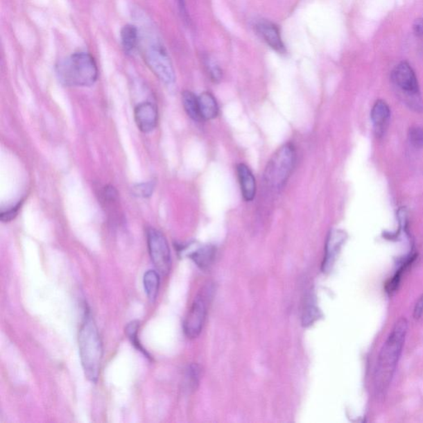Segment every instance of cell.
Returning <instances> with one entry per match:
<instances>
[{
  "label": "cell",
  "instance_id": "20",
  "mask_svg": "<svg viewBox=\"0 0 423 423\" xmlns=\"http://www.w3.org/2000/svg\"><path fill=\"white\" fill-rule=\"evenodd\" d=\"M140 323L138 321H133L128 323L126 327V332L128 338L130 339L133 346H135L138 351H140L146 357L150 358L149 354L144 347L141 346L139 340H138L137 334L138 329H139Z\"/></svg>",
  "mask_w": 423,
  "mask_h": 423
},
{
  "label": "cell",
  "instance_id": "3",
  "mask_svg": "<svg viewBox=\"0 0 423 423\" xmlns=\"http://www.w3.org/2000/svg\"><path fill=\"white\" fill-rule=\"evenodd\" d=\"M60 82L67 86L85 87L96 83L98 70L92 55L78 53L60 62L57 67Z\"/></svg>",
  "mask_w": 423,
  "mask_h": 423
},
{
  "label": "cell",
  "instance_id": "25",
  "mask_svg": "<svg viewBox=\"0 0 423 423\" xmlns=\"http://www.w3.org/2000/svg\"><path fill=\"white\" fill-rule=\"evenodd\" d=\"M20 208V205H16L14 208H11L6 212H3L1 214V220L3 223H8L11 221V220L14 219L17 214H18V211Z\"/></svg>",
  "mask_w": 423,
  "mask_h": 423
},
{
  "label": "cell",
  "instance_id": "18",
  "mask_svg": "<svg viewBox=\"0 0 423 423\" xmlns=\"http://www.w3.org/2000/svg\"><path fill=\"white\" fill-rule=\"evenodd\" d=\"M138 39H139V35H138L135 26H124L121 31V41H122V45L126 53H130L135 51L137 46Z\"/></svg>",
  "mask_w": 423,
  "mask_h": 423
},
{
  "label": "cell",
  "instance_id": "11",
  "mask_svg": "<svg viewBox=\"0 0 423 423\" xmlns=\"http://www.w3.org/2000/svg\"><path fill=\"white\" fill-rule=\"evenodd\" d=\"M346 234L345 232L340 230H332L327 236L325 257L323 260L322 270L323 272L329 271L334 265L335 259L342 248L345 240H346Z\"/></svg>",
  "mask_w": 423,
  "mask_h": 423
},
{
  "label": "cell",
  "instance_id": "10",
  "mask_svg": "<svg viewBox=\"0 0 423 423\" xmlns=\"http://www.w3.org/2000/svg\"><path fill=\"white\" fill-rule=\"evenodd\" d=\"M256 28L259 35L266 42L267 45L279 53H284L286 47H284L277 26L270 21L261 20L258 21Z\"/></svg>",
  "mask_w": 423,
  "mask_h": 423
},
{
  "label": "cell",
  "instance_id": "23",
  "mask_svg": "<svg viewBox=\"0 0 423 423\" xmlns=\"http://www.w3.org/2000/svg\"><path fill=\"white\" fill-rule=\"evenodd\" d=\"M200 369L196 365H191L187 371L189 386L191 388H196L200 379Z\"/></svg>",
  "mask_w": 423,
  "mask_h": 423
},
{
  "label": "cell",
  "instance_id": "12",
  "mask_svg": "<svg viewBox=\"0 0 423 423\" xmlns=\"http://www.w3.org/2000/svg\"><path fill=\"white\" fill-rule=\"evenodd\" d=\"M236 173L244 200L247 202L253 201L257 194V180L252 170L245 164L240 163L236 166Z\"/></svg>",
  "mask_w": 423,
  "mask_h": 423
},
{
  "label": "cell",
  "instance_id": "15",
  "mask_svg": "<svg viewBox=\"0 0 423 423\" xmlns=\"http://www.w3.org/2000/svg\"><path fill=\"white\" fill-rule=\"evenodd\" d=\"M198 99L202 121L217 118L219 114V107L213 94L209 92H204L198 96Z\"/></svg>",
  "mask_w": 423,
  "mask_h": 423
},
{
  "label": "cell",
  "instance_id": "16",
  "mask_svg": "<svg viewBox=\"0 0 423 423\" xmlns=\"http://www.w3.org/2000/svg\"><path fill=\"white\" fill-rule=\"evenodd\" d=\"M321 314L315 303L313 293H309L305 297L303 311H302V325L309 327L318 321Z\"/></svg>",
  "mask_w": 423,
  "mask_h": 423
},
{
  "label": "cell",
  "instance_id": "19",
  "mask_svg": "<svg viewBox=\"0 0 423 423\" xmlns=\"http://www.w3.org/2000/svg\"><path fill=\"white\" fill-rule=\"evenodd\" d=\"M182 103L185 112L193 121H202L198 96L191 92H184L182 94Z\"/></svg>",
  "mask_w": 423,
  "mask_h": 423
},
{
  "label": "cell",
  "instance_id": "2",
  "mask_svg": "<svg viewBox=\"0 0 423 423\" xmlns=\"http://www.w3.org/2000/svg\"><path fill=\"white\" fill-rule=\"evenodd\" d=\"M79 349L86 378L96 383L101 373L103 344L92 315L86 313L79 331Z\"/></svg>",
  "mask_w": 423,
  "mask_h": 423
},
{
  "label": "cell",
  "instance_id": "1",
  "mask_svg": "<svg viewBox=\"0 0 423 423\" xmlns=\"http://www.w3.org/2000/svg\"><path fill=\"white\" fill-rule=\"evenodd\" d=\"M408 322L401 318L396 322L379 353L374 373V386L379 392H385L391 382L402 353Z\"/></svg>",
  "mask_w": 423,
  "mask_h": 423
},
{
  "label": "cell",
  "instance_id": "17",
  "mask_svg": "<svg viewBox=\"0 0 423 423\" xmlns=\"http://www.w3.org/2000/svg\"><path fill=\"white\" fill-rule=\"evenodd\" d=\"M144 284L146 295L152 303L157 300L159 288V275L157 270H150L144 275Z\"/></svg>",
  "mask_w": 423,
  "mask_h": 423
},
{
  "label": "cell",
  "instance_id": "26",
  "mask_svg": "<svg viewBox=\"0 0 423 423\" xmlns=\"http://www.w3.org/2000/svg\"><path fill=\"white\" fill-rule=\"evenodd\" d=\"M423 315V295L420 299L417 300L415 308L413 310V317L415 319H420Z\"/></svg>",
  "mask_w": 423,
  "mask_h": 423
},
{
  "label": "cell",
  "instance_id": "24",
  "mask_svg": "<svg viewBox=\"0 0 423 423\" xmlns=\"http://www.w3.org/2000/svg\"><path fill=\"white\" fill-rule=\"evenodd\" d=\"M207 67H208V72L212 81L214 82V83H218V82L221 81L223 72L217 64L213 62H208Z\"/></svg>",
  "mask_w": 423,
  "mask_h": 423
},
{
  "label": "cell",
  "instance_id": "13",
  "mask_svg": "<svg viewBox=\"0 0 423 423\" xmlns=\"http://www.w3.org/2000/svg\"><path fill=\"white\" fill-rule=\"evenodd\" d=\"M370 116L375 135L378 137L385 135L390 119V109L386 102L383 101L375 102L372 110H371Z\"/></svg>",
  "mask_w": 423,
  "mask_h": 423
},
{
  "label": "cell",
  "instance_id": "21",
  "mask_svg": "<svg viewBox=\"0 0 423 423\" xmlns=\"http://www.w3.org/2000/svg\"><path fill=\"white\" fill-rule=\"evenodd\" d=\"M408 141L414 148H423V129L420 127H413L408 131Z\"/></svg>",
  "mask_w": 423,
  "mask_h": 423
},
{
  "label": "cell",
  "instance_id": "5",
  "mask_svg": "<svg viewBox=\"0 0 423 423\" xmlns=\"http://www.w3.org/2000/svg\"><path fill=\"white\" fill-rule=\"evenodd\" d=\"M214 292L213 284L209 283L202 287L194 297L183 325L184 332L187 338H196L200 335L206 321L209 305L213 299Z\"/></svg>",
  "mask_w": 423,
  "mask_h": 423
},
{
  "label": "cell",
  "instance_id": "4",
  "mask_svg": "<svg viewBox=\"0 0 423 423\" xmlns=\"http://www.w3.org/2000/svg\"><path fill=\"white\" fill-rule=\"evenodd\" d=\"M296 161V150L291 144H286L276 150L267 163L264 180L269 188L279 191L291 176Z\"/></svg>",
  "mask_w": 423,
  "mask_h": 423
},
{
  "label": "cell",
  "instance_id": "7",
  "mask_svg": "<svg viewBox=\"0 0 423 423\" xmlns=\"http://www.w3.org/2000/svg\"><path fill=\"white\" fill-rule=\"evenodd\" d=\"M146 240L150 259L159 274L167 275L171 269V254L169 244L163 233L149 228Z\"/></svg>",
  "mask_w": 423,
  "mask_h": 423
},
{
  "label": "cell",
  "instance_id": "8",
  "mask_svg": "<svg viewBox=\"0 0 423 423\" xmlns=\"http://www.w3.org/2000/svg\"><path fill=\"white\" fill-rule=\"evenodd\" d=\"M145 59L149 68L166 84H173L175 74L173 64L166 51L159 42L153 43L145 51Z\"/></svg>",
  "mask_w": 423,
  "mask_h": 423
},
{
  "label": "cell",
  "instance_id": "6",
  "mask_svg": "<svg viewBox=\"0 0 423 423\" xmlns=\"http://www.w3.org/2000/svg\"><path fill=\"white\" fill-rule=\"evenodd\" d=\"M391 79L397 88L404 94L410 107L415 111H422L420 85L415 72L407 62H401L392 71Z\"/></svg>",
  "mask_w": 423,
  "mask_h": 423
},
{
  "label": "cell",
  "instance_id": "22",
  "mask_svg": "<svg viewBox=\"0 0 423 423\" xmlns=\"http://www.w3.org/2000/svg\"><path fill=\"white\" fill-rule=\"evenodd\" d=\"M155 189V184L153 182L142 183L140 184L135 185L133 187V193L136 196L140 198H148L152 196Z\"/></svg>",
  "mask_w": 423,
  "mask_h": 423
},
{
  "label": "cell",
  "instance_id": "14",
  "mask_svg": "<svg viewBox=\"0 0 423 423\" xmlns=\"http://www.w3.org/2000/svg\"><path fill=\"white\" fill-rule=\"evenodd\" d=\"M188 256L198 268L207 270L210 268L215 260L216 249L211 245H198L189 252Z\"/></svg>",
  "mask_w": 423,
  "mask_h": 423
},
{
  "label": "cell",
  "instance_id": "9",
  "mask_svg": "<svg viewBox=\"0 0 423 423\" xmlns=\"http://www.w3.org/2000/svg\"><path fill=\"white\" fill-rule=\"evenodd\" d=\"M135 116L137 128L142 132L148 133L157 127L159 114L157 107L154 103H141L136 107Z\"/></svg>",
  "mask_w": 423,
  "mask_h": 423
},
{
  "label": "cell",
  "instance_id": "27",
  "mask_svg": "<svg viewBox=\"0 0 423 423\" xmlns=\"http://www.w3.org/2000/svg\"><path fill=\"white\" fill-rule=\"evenodd\" d=\"M413 28L417 35H423V19L417 20Z\"/></svg>",
  "mask_w": 423,
  "mask_h": 423
}]
</instances>
